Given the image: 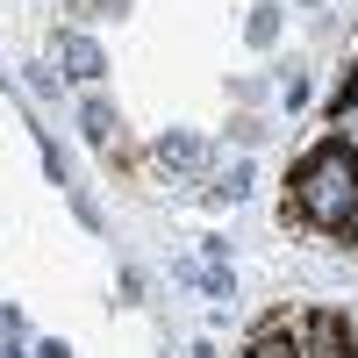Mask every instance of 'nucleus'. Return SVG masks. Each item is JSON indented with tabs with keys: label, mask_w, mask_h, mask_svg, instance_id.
<instances>
[{
	"label": "nucleus",
	"mask_w": 358,
	"mask_h": 358,
	"mask_svg": "<svg viewBox=\"0 0 358 358\" xmlns=\"http://www.w3.org/2000/svg\"><path fill=\"white\" fill-rule=\"evenodd\" d=\"M251 179H258L251 165H236V172H215V187H208V201H244V194H251Z\"/></svg>",
	"instance_id": "0eeeda50"
},
{
	"label": "nucleus",
	"mask_w": 358,
	"mask_h": 358,
	"mask_svg": "<svg viewBox=\"0 0 358 358\" xmlns=\"http://www.w3.org/2000/svg\"><path fill=\"white\" fill-rule=\"evenodd\" d=\"M244 358H251V351H244Z\"/></svg>",
	"instance_id": "ddd939ff"
},
{
	"label": "nucleus",
	"mask_w": 358,
	"mask_h": 358,
	"mask_svg": "<svg viewBox=\"0 0 358 358\" xmlns=\"http://www.w3.org/2000/svg\"><path fill=\"white\" fill-rule=\"evenodd\" d=\"M251 358H308V351H301V337H294V322H287V315H273V322L251 337Z\"/></svg>",
	"instance_id": "20e7f679"
},
{
	"label": "nucleus",
	"mask_w": 358,
	"mask_h": 358,
	"mask_svg": "<svg viewBox=\"0 0 358 358\" xmlns=\"http://www.w3.org/2000/svg\"><path fill=\"white\" fill-rule=\"evenodd\" d=\"M301 351H308V358H351L344 315H337V308H315V315H308V330H301Z\"/></svg>",
	"instance_id": "f03ea898"
},
{
	"label": "nucleus",
	"mask_w": 358,
	"mask_h": 358,
	"mask_svg": "<svg viewBox=\"0 0 358 358\" xmlns=\"http://www.w3.org/2000/svg\"><path fill=\"white\" fill-rule=\"evenodd\" d=\"M36 358H72V351H65V337H43V344H36Z\"/></svg>",
	"instance_id": "9b49d317"
},
{
	"label": "nucleus",
	"mask_w": 358,
	"mask_h": 358,
	"mask_svg": "<svg viewBox=\"0 0 358 358\" xmlns=\"http://www.w3.org/2000/svg\"><path fill=\"white\" fill-rule=\"evenodd\" d=\"M57 57H65V72H72V79H101V72H108V57H101L94 36H65V43H57Z\"/></svg>",
	"instance_id": "39448f33"
},
{
	"label": "nucleus",
	"mask_w": 358,
	"mask_h": 358,
	"mask_svg": "<svg viewBox=\"0 0 358 358\" xmlns=\"http://www.w3.org/2000/svg\"><path fill=\"white\" fill-rule=\"evenodd\" d=\"M351 358H358V351H351Z\"/></svg>",
	"instance_id": "4468645a"
},
{
	"label": "nucleus",
	"mask_w": 358,
	"mask_h": 358,
	"mask_svg": "<svg viewBox=\"0 0 358 358\" xmlns=\"http://www.w3.org/2000/svg\"><path fill=\"white\" fill-rule=\"evenodd\" d=\"M358 208V151L344 136L315 143V151L301 158V172H294V194H287V215H301L315 229H344Z\"/></svg>",
	"instance_id": "f257e3e1"
},
{
	"label": "nucleus",
	"mask_w": 358,
	"mask_h": 358,
	"mask_svg": "<svg viewBox=\"0 0 358 358\" xmlns=\"http://www.w3.org/2000/svg\"><path fill=\"white\" fill-rule=\"evenodd\" d=\"M344 229H358V208H351V222H344Z\"/></svg>",
	"instance_id": "f8f14e48"
},
{
	"label": "nucleus",
	"mask_w": 358,
	"mask_h": 358,
	"mask_svg": "<svg viewBox=\"0 0 358 358\" xmlns=\"http://www.w3.org/2000/svg\"><path fill=\"white\" fill-rule=\"evenodd\" d=\"M158 165H165V172H208V165H215V151H208V136L172 129V136H158Z\"/></svg>",
	"instance_id": "7ed1b4c3"
},
{
	"label": "nucleus",
	"mask_w": 358,
	"mask_h": 358,
	"mask_svg": "<svg viewBox=\"0 0 358 358\" xmlns=\"http://www.w3.org/2000/svg\"><path fill=\"white\" fill-rule=\"evenodd\" d=\"M79 129H86V143H101V151H115V108L94 94V101H86L79 108Z\"/></svg>",
	"instance_id": "423d86ee"
},
{
	"label": "nucleus",
	"mask_w": 358,
	"mask_h": 358,
	"mask_svg": "<svg viewBox=\"0 0 358 358\" xmlns=\"http://www.w3.org/2000/svg\"><path fill=\"white\" fill-rule=\"evenodd\" d=\"M244 36L265 50V43H280V8H251V22H244Z\"/></svg>",
	"instance_id": "6e6552de"
},
{
	"label": "nucleus",
	"mask_w": 358,
	"mask_h": 358,
	"mask_svg": "<svg viewBox=\"0 0 358 358\" xmlns=\"http://www.w3.org/2000/svg\"><path fill=\"white\" fill-rule=\"evenodd\" d=\"M22 330V308H8V301H0V337H15Z\"/></svg>",
	"instance_id": "9d476101"
},
{
	"label": "nucleus",
	"mask_w": 358,
	"mask_h": 358,
	"mask_svg": "<svg viewBox=\"0 0 358 358\" xmlns=\"http://www.w3.org/2000/svg\"><path fill=\"white\" fill-rule=\"evenodd\" d=\"M187 280H194L201 294H215V301L229 294V273H222V265H187Z\"/></svg>",
	"instance_id": "1a4fd4ad"
}]
</instances>
